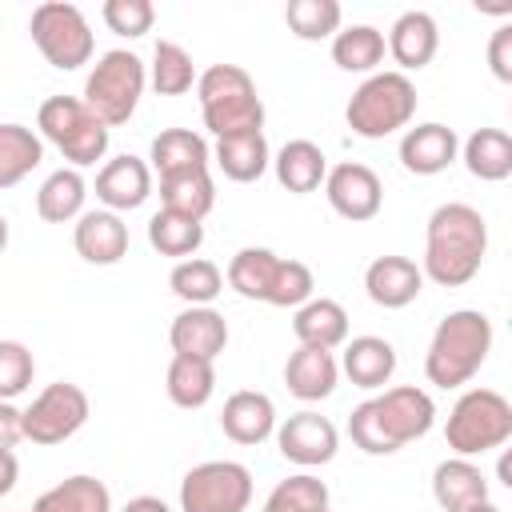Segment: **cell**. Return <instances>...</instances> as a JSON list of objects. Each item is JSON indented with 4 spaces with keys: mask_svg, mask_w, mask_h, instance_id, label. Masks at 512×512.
Returning a JSON list of instances; mask_svg holds the SVG:
<instances>
[{
    "mask_svg": "<svg viewBox=\"0 0 512 512\" xmlns=\"http://www.w3.org/2000/svg\"><path fill=\"white\" fill-rule=\"evenodd\" d=\"M148 160L160 172V180L164 176H184V172H204L208 168V140L192 128H164L152 140Z\"/></svg>",
    "mask_w": 512,
    "mask_h": 512,
    "instance_id": "23",
    "label": "cell"
},
{
    "mask_svg": "<svg viewBox=\"0 0 512 512\" xmlns=\"http://www.w3.org/2000/svg\"><path fill=\"white\" fill-rule=\"evenodd\" d=\"M192 84H200L192 56L176 40H156L152 48V88L160 96H184Z\"/></svg>",
    "mask_w": 512,
    "mask_h": 512,
    "instance_id": "38",
    "label": "cell"
},
{
    "mask_svg": "<svg viewBox=\"0 0 512 512\" xmlns=\"http://www.w3.org/2000/svg\"><path fill=\"white\" fill-rule=\"evenodd\" d=\"M336 380H340V364H336V356L328 352V348H296L292 356H288V364H284V384H288V392L296 396V400H324V396H332V388H336Z\"/></svg>",
    "mask_w": 512,
    "mask_h": 512,
    "instance_id": "21",
    "label": "cell"
},
{
    "mask_svg": "<svg viewBox=\"0 0 512 512\" xmlns=\"http://www.w3.org/2000/svg\"><path fill=\"white\" fill-rule=\"evenodd\" d=\"M4 456V480H0V496H8L16 488V448H0Z\"/></svg>",
    "mask_w": 512,
    "mask_h": 512,
    "instance_id": "46",
    "label": "cell"
},
{
    "mask_svg": "<svg viewBox=\"0 0 512 512\" xmlns=\"http://www.w3.org/2000/svg\"><path fill=\"white\" fill-rule=\"evenodd\" d=\"M84 196H88V184L80 168H56L36 192V212L48 224H68L84 216Z\"/></svg>",
    "mask_w": 512,
    "mask_h": 512,
    "instance_id": "28",
    "label": "cell"
},
{
    "mask_svg": "<svg viewBox=\"0 0 512 512\" xmlns=\"http://www.w3.org/2000/svg\"><path fill=\"white\" fill-rule=\"evenodd\" d=\"M416 116V84L408 72H372L348 100L344 120L364 140H384L408 128Z\"/></svg>",
    "mask_w": 512,
    "mask_h": 512,
    "instance_id": "5",
    "label": "cell"
},
{
    "mask_svg": "<svg viewBox=\"0 0 512 512\" xmlns=\"http://www.w3.org/2000/svg\"><path fill=\"white\" fill-rule=\"evenodd\" d=\"M488 252V224L472 204H440L424 232V276L440 288L468 284Z\"/></svg>",
    "mask_w": 512,
    "mask_h": 512,
    "instance_id": "2",
    "label": "cell"
},
{
    "mask_svg": "<svg viewBox=\"0 0 512 512\" xmlns=\"http://www.w3.org/2000/svg\"><path fill=\"white\" fill-rule=\"evenodd\" d=\"M292 332L304 348H328L332 352L348 340V312L328 296H312L304 308H296Z\"/></svg>",
    "mask_w": 512,
    "mask_h": 512,
    "instance_id": "24",
    "label": "cell"
},
{
    "mask_svg": "<svg viewBox=\"0 0 512 512\" xmlns=\"http://www.w3.org/2000/svg\"><path fill=\"white\" fill-rule=\"evenodd\" d=\"M144 60L128 48H112L96 60V68L84 80V104L108 124H128L140 96H144Z\"/></svg>",
    "mask_w": 512,
    "mask_h": 512,
    "instance_id": "8",
    "label": "cell"
},
{
    "mask_svg": "<svg viewBox=\"0 0 512 512\" xmlns=\"http://www.w3.org/2000/svg\"><path fill=\"white\" fill-rule=\"evenodd\" d=\"M340 4L336 0H292L284 8V20L288 28L300 36V40H328L340 32Z\"/></svg>",
    "mask_w": 512,
    "mask_h": 512,
    "instance_id": "40",
    "label": "cell"
},
{
    "mask_svg": "<svg viewBox=\"0 0 512 512\" xmlns=\"http://www.w3.org/2000/svg\"><path fill=\"white\" fill-rule=\"evenodd\" d=\"M32 512H112V496H108V484L96 480V476H68L60 484H52L36 504Z\"/></svg>",
    "mask_w": 512,
    "mask_h": 512,
    "instance_id": "30",
    "label": "cell"
},
{
    "mask_svg": "<svg viewBox=\"0 0 512 512\" xmlns=\"http://www.w3.org/2000/svg\"><path fill=\"white\" fill-rule=\"evenodd\" d=\"M312 288H316V280H312V268H308V264H300V260H280V272H276V280H272L268 304H276V308H304V304L312 300Z\"/></svg>",
    "mask_w": 512,
    "mask_h": 512,
    "instance_id": "41",
    "label": "cell"
},
{
    "mask_svg": "<svg viewBox=\"0 0 512 512\" xmlns=\"http://www.w3.org/2000/svg\"><path fill=\"white\" fill-rule=\"evenodd\" d=\"M152 196V168L140 156H116L96 176V200L108 212H132Z\"/></svg>",
    "mask_w": 512,
    "mask_h": 512,
    "instance_id": "16",
    "label": "cell"
},
{
    "mask_svg": "<svg viewBox=\"0 0 512 512\" xmlns=\"http://www.w3.org/2000/svg\"><path fill=\"white\" fill-rule=\"evenodd\" d=\"M216 392V368L212 360L196 356H172L168 364V400L176 408H204Z\"/></svg>",
    "mask_w": 512,
    "mask_h": 512,
    "instance_id": "32",
    "label": "cell"
},
{
    "mask_svg": "<svg viewBox=\"0 0 512 512\" xmlns=\"http://www.w3.org/2000/svg\"><path fill=\"white\" fill-rule=\"evenodd\" d=\"M340 368L356 388H384L396 372V348L384 336H356L344 344Z\"/></svg>",
    "mask_w": 512,
    "mask_h": 512,
    "instance_id": "25",
    "label": "cell"
},
{
    "mask_svg": "<svg viewBox=\"0 0 512 512\" xmlns=\"http://www.w3.org/2000/svg\"><path fill=\"white\" fill-rule=\"evenodd\" d=\"M84 420H88V392L72 380H56L24 408V440L52 448L76 436Z\"/></svg>",
    "mask_w": 512,
    "mask_h": 512,
    "instance_id": "11",
    "label": "cell"
},
{
    "mask_svg": "<svg viewBox=\"0 0 512 512\" xmlns=\"http://www.w3.org/2000/svg\"><path fill=\"white\" fill-rule=\"evenodd\" d=\"M276 444H280V456L284 460H292L300 468H316V464H328L336 456L340 432L320 412H296V416H288L276 428Z\"/></svg>",
    "mask_w": 512,
    "mask_h": 512,
    "instance_id": "13",
    "label": "cell"
},
{
    "mask_svg": "<svg viewBox=\"0 0 512 512\" xmlns=\"http://www.w3.org/2000/svg\"><path fill=\"white\" fill-rule=\"evenodd\" d=\"M72 244L88 264H116L128 252V224L120 220V212H108V208L84 212L72 228Z\"/></svg>",
    "mask_w": 512,
    "mask_h": 512,
    "instance_id": "19",
    "label": "cell"
},
{
    "mask_svg": "<svg viewBox=\"0 0 512 512\" xmlns=\"http://www.w3.org/2000/svg\"><path fill=\"white\" fill-rule=\"evenodd\" d=\"M168 288H172L188 308H204V304H212V300L220 296L224 276H220V268H216L212 260L192 256V260H180V264L172 268Z\"/></svg>",
    "mask_w": 512,
    "mask_h": 512,
    "instance_id": "37",
    "label": "cell"
},
{
    "mask_svg": "<svg viewBox=\"0 0 512 512\" xmlns=\"http://www.w3.org/2000/svg\"><path fill=\"white\" fill-rule=\"evenodd\" d=\"M488 68L500 84H512V24H500L488 36Z\"/></svg>",
    "mask_w": 512,
    "mask_h": 512,
    "instance_id": "44",
    "label": "cell"
},
{
    "mask_svg": "<svg viewBox=\"0 0 512 512\" xmlns=\"http://www.w3.org/2000/svg\"><path fill=\"white\" fill-rule=\"evenodd\" d=\"M100 16H104V24H108L116 36H128V40H136V36L152 32L156 8H152L148 0H108V4L100 8Z\"/></svg>",
    "mask_w": 512,
    "mask_h": 512,
    "instance_id": "43",
    "label": "cell"
},
{
    "mask_svg": "<svg viewBox=\"0 0 512 512\" xmlns=\"http://www.w3.org/2000/svg\"><path fill=\"white\" fill-rule=\"evenodd\" d=\"M216 164L228 180L236 184H252L268 172L272 156H268V140L264 132H240V136H224L216 140Z\"/></svg>",
    "mask_w": 512,
    "mask_h": 512,
    "instance_id": "29",
    "label": "cell"
},
{
    "mask_svg": "<svg viewBox=\"0 0 512 512\" xmlns=\"http://www.w3.org/2000/svg\"><path fill=\"white\" fill-rule=\"evenodd\" d=\"M120 512H172L160 496H136V500H128Z\"/></svg>",
    "mask_w": 512,
    "mask_h": 512,
    "instance_id": "47",
    "label": "cell"
},
{
    "mask_svg": "<svg viewBox=\"0 0 512 512\" xmlns=\"http://www.w3.org/2000/svg\"><path fill=\"white\" fill-rule=\"evenodd\" d=\"M496 476H500V484L512 492V448L500 452V460H496Z\"/></svg>",
    "mask_w": 512,
    "mask_h": 512,
    "instance_id": "49",
    "label": "cell"
},
{
    "mask_svg": "<svg viewBox=\"0 0 512 512\" xmlns=\"http://www.w3.org/2000/svg\"><path fill=\"white\" fill-rule=\"evenodd\" d=\"M436 48H440V28H436V20H432L428 12H420V8L404 12V16L392 24V32H388V52H392V60H396L404 72H416V68L432 64Z\"/></svg>",
    "mask_w": 512,
    "mask_h": 512,
    "instance_id": "22",
    "label": "cell"
},
{
    "mask_svg": "<svg viewBox=\"0 0 512 512\" xmlns=\"http://www.w3.org/2000/svg\"><path fill=\"white\" fill-rule=\"evenodd\" d=\"M28 32H32V44L40 48V56L60 72H72V68L92 60L96 40H92V28L76 4H64V0L36 4Z\"/></svg>",
    "mask_w": 512,
    "mask_h": 512,
    "instance_id": "9",
    "label": "cell"
},
{
    "mask_svg": "<svg viewBox=\"0 0 512 512\" xmlns=\"http://www.w3.org/2000/svg\"><path fill=\"white\" fill-rule=\"evenodd\" d=\"M324 196L332 204L336 216L352 220V224H364L380 212L384 204V188H380V176L360 164V160H344L336 168H328V180H324Z\"/></svg>",
    "mask_w": 512,
    "mask_h": 512,
    "instance_id": "12",
    "label": "cell"
},
{
    "mask_svg": "<svg viewBox=\"0 0 512 512\" xmlns=\"http://www.w3.org/2000/svg\"><path fill=\"white\" fill-rule=\"evenodd\" d=\"M420 288H424V268H416V260L408 256H376L364 268V292L380 308H404L420 296Z\"/></svg>",
    "mask_w": 512,
    "mask_h": 512,
    "instance_id": "17",
    "label": "cell"
},
{
    "mask_svg": "<svg viewBox=\"0 0 512 512\" xmlns=\"http://www.w3.org/2000/svg\"><path fill=\"white\" fill-rule=\"evenodd\" d=\"M252 504V472L236 460H204L180 480V512H244Z\"/></svg>",
    "mask_w": 512,
    "mask_h": 512,
    "instance_id": "10",
    "label": "cell"
},
{
    "mask_svg": "<svg viewBox=\"0 0 512 512\" xmlns=\"http://www.w3.org/2000/svg\"><path fill=\"white\" fill-rule=\"evenodd\" d=\"M220 428L228 440L252 448V444H264L268 436H276V404L272 396L256 392V388H240L224 400V412H220Z\"/></svg>",
    "mask_w": 512,
    "mask_h": 512,
    "instance_id": "14",
    "label": "cell"
},
{
    "mask_svg": "<svg viewBox=\"0 0 512 512\" xmlns=\"http://www.w3.org/2000/svg\"><path fill=\"white\" fill-rule=\"evenodd\" d=\"M460 156V136L448 128V124H416L404 132L400 140V164L412 172V176H436L444 172L452 160Z\"/></svg>",
    "mask_w": 512,
    "mask_h": 512,
    "instance_id": "15",
    "label": "cell"
},
{
    "mask_svg": "<svg viewBox=\"0 0 512 512\" xmlns=\"http://www.w3.org/2000/svg\"><path fill=\"white\" fill-rule=\"evenodd\" d=\"M460 156H464V168L476 176V180H508L512 176V136L500 132V128H476L464 144H460Z\"/></svg>",
    "mask_w": 512,
    "mask_h": 512,
    "instance_id": "27",
    "label": "cell"
},
{
    "mask_svg": "<svg viewBox=\"0 0 512 512\" xmlns=\"http://www.w3.org/2000/svg\"><path fill=\"white\" fill-rule=\"evenodd\" d=\"M148 244H152L160 256L192 260V256H196V248L204 244V224H200V220H192V216H180V212L160 208V212L148 220Z\"/></svg>",
    "mask_w": 512,
    "mask_h": 512,
    "instance_id": "33",
    "label": "cell"
},
{
    "mask_svg": "<svg viewBox=\"0 0 512 512\" xmlns=\"http://www.w3.org/2000/svg\"><path fill=\"white\" fill-rule=\"evenodd\" d=\"M432 496L444 512H468L476 504L488 500V480L484 472L468 460V456H452V460H440L436 472H432Z\"/></svg>",
    "mask_w": 512,
    "mask_h": 512,
    "instance_id": "20",
    "label": "cell"
},
{
    "mask_svg": "<svg viewBox=\"0 0 512 512\" xmlns=\"http://www.w3.org/2000/svg\"><path fill=\"white\" fill-rule=\"evenodd\" d=\"M36 128L64 160H72V168L96 164L108 152V124L76 96H48L36 112Z\"/></svg>",
    "mask_w": 512,
    "mask_h": 512,
    "instance_id": "7",
    "label": "cell"
},
{
    "mask_svg": "<svg viewBox=\"0 0 512 512\" xmlns=\"http://www.w3.org/2000/svg\"><path fill=\"white\" fill-rule=\"evenodd\" d=\"M280 260L272 248H240L228 264V284L244 296V300H264L268 304V292H272V280L280 272Z\"/></svg>",
    "mask_w": 512,
    "mask_h": 512,
    "instance_id": "31",
    "label": "cell"
},
{
    "mask_svg": "<svg viewBox=\"0 0 512 512\" xmlns=\"http://www.w3.org/2000/svg\"><path fill=\"white\" fill-rule=\"evenodd\" d=\"M384 48H388L384 32L372 24H352L332 36V60L344 72H376V64L384 60Z\"/></svg>",
    "mask_w": 512,
    "mask_h": 512,
    "instance_id": "34",
    "label": "cell"
},
{
    "mask_svg": "<svg viewBox=\"0 0 512 512\" xmlns=\"http://www.w3.org/2000/svg\"><path fill=\"white\" fill-rule=\"evenodd\" d=\"M468 512H500L492 500H484V504H476V508H468Z\"/></svg>",
    "mask_w": 512,
    "mask_h": 512,
    "instance_id": "50",
    "label": "cell"
},
{
    "mask_svg": "<svg viewBox=\"0 0 512 512\" xmlns=\"http://www.w3.org/2000/svg\"><path fill=\"white\" fill-rule=\"evenodd\" d=\"M488 352H492V320L476 308H456L432 332V344L424 352V376L436 388H460L480 372Z\"/></svg>",
    "mask_w": 512,
    "mask_h": 512,
    "instance_id": "3",
    "label": "cell"
},
{
    "mask_svg": "<svg viewBox=\"0 0 512 512\" xmlns=\"http://www.w3.org/2000/svg\"><path fill=\"white\" fill-rule=\"evenodd\" d=\"M264 512H332L328 508V484L316 480L312 472H296L268 492Z\"/></svg>",
    "mask_w": 512,
    "mask_h": 512,
    "instance_id": "39",
    "label": "cell"
},
{
    "mask_svg": "<svg viewBox=\"0 0 512 512\" xmlns=\"http://www.w3.org/2000/svg\"><path fill=\"white\" fill-rule=\"evenodd\" d=\"M24 440V412L12 400H0V448H16Z\"/></svg>",
    "mask_w": 512,
    "mask_h": 512,
    "instance_id": "45",
    "label": "cell"
},
{
    "mask_svg": "<svg viewBox=\"0 0 512 512\" xmlns=\"http://www.w3.org/2000/svg\"><path fill=\"white\" fill-rule=\"evenodd\" d=\"M272 168H276V180H280L288 192H296V196L316 192V188L328 180V156H324L320 144H312V140H288V144L276 152Z\"/></svg>",
    "mask_w": 512,
    "mask_h": 512,
    "instance_id": "26",
    "label": "cell"
},
{
    "mask_svg": "<svg viewBox=\"0 0 512 512\" xmlns=\"http://www.w3.org/2000/svg\"><path fill=\"white\" fill-rule=\"evenodd\" d=\"M432 424H436L432 396L416 384H400V388H388L384 396L356 404L348 416V436L368 456H392L404 444L428 436Z\"/></svg>",
    "mask_w": 512,
    "mask_h": 512,
    "instance_id": "1",
    "label": "cell"
},
{
    "mask_svg": "<svg viewBox=\"0 0 512 512\" xmlns=\"http://www.w3.org/2000/svg\"><path fill=\"white\" fill-rule=\"evenodd\" d=\"M472 8L480 16H512V0H476Z\"/></svg>",
    "mask_w": 512,
    "mask_h": 512,
    "instance_id": "48",
    "label": "cell"
},
{
    "mask_svg": "<svg viewBox=\"0 0 512 512\" xmlns=\"http://www.w3.org/2000/svg\"><path fill=\"white\" fill-rule=\"evenodd\" d=\"M160 204L168 212H180V216H192V220H204L216 204V184L204 172H184V176H164L160 180Z\"/></svg>",
    "mask_w": 512,
    "mask_h": 512,
    "instance_id": "36",
    "label": "cell"
},
{
    "mask_svg": "<svg viewBox=\"0 0 512 512\" xmlns=\"http://www.w3.org/2000/svg\"><path fill=\"white\" fill-rule=\"evenodd\" d=\"M168 340H172V352L176 356H196V360H216L228 344V320L204 304V308H184L172 328H168Z\"/></svg>",
    "mask_w": 512,
    "mask_h": 512,
    "instance_id": "18",
    "label": "cell"
},
{
    "mask_svg": "<svg viewBox=\"0 0 512 512\" xmlns=\"http://www.w3.org/2000/svg\"><path fill=\"white\" fill-rule=\"evenodd\" d=\"M44 160V144L24 124H0V188H16Z\"/></svg>",
    "mask_w": 512,
    "mask_h": 512,
    "instance_id": "35",
    "label": "cell"
},
{
    "mask_svg": "<svg viewBox=\"0 0 512 512\" xmlns=\"http://www.w3.org/2000/svg\"><path fill=\"white\" fill-rule=\"evenodd\" d=\"M444 440L456 456H480L512 440V404L496 388H468L444 424Z\"/></svg>",
    "mask_w": 512,
    "mask_h": 512,
    "instance_id": "6",
    "label": "cell"
},
{
    "mask_svg": "<svg viewBox=\"0 0 512 512\" xmlns=\"http://www.w3.org/2000/svg\"><path fill=\"white\" fill-rule=\"evenodd\" d=\"M204 128L224 140L240 132H264V104L256 96V80L240 64H212L200 72L196 84Z\"/></svg>",
    "mask_w": 512,
    "mask_h": 512,
    "instance_id": "4",
    "label": "cell"
},
{
    "mask_svg": "<svg viewBox=\"0 0 512 512\" xmlns=\"http://www.w3.org/2000/svg\"><path fill=\"white\" fill-rule=\"evenodd\" d=\"M36 360L20 340H0V400H16L32 384Z\"/></svg>",
    "mask_w": 512,
    "mask_h": 512,
    "instance_id": "42",
    "label": "cell"
}]
</instances>
